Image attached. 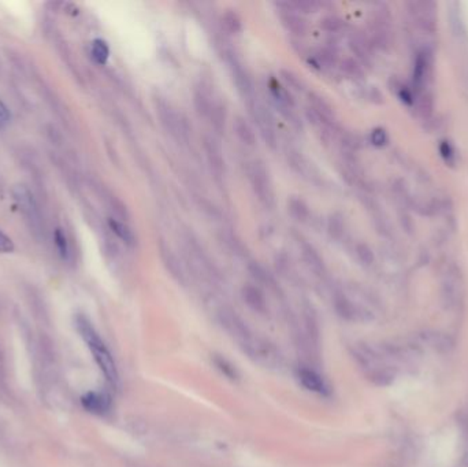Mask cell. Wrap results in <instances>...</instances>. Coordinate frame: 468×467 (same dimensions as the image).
Instances as JSON below:
<instances>
[{"label": "cell", "mask_w": 468, "mask_h": 467, "mask_svg": "<svg viewBox=\"0 0 468 467\" xmlns=\"http://www.w3.org/2000/svg\"><path fill=\"white\" fill-rule=\"evenodd\" d=\"M76 328L80 333V336L83 337V340L85 341L87 347L89 348L94 359L96 364L99 366L101 371L103 373L107 382L112 387H116L118 384V368L115 361L110 353V350L107 348L103 339L99 336V333L96 332L95 326L91 323V321L85 316V315H77L76 316Z\"/></svg>", "instance_id": "1"}, {"label": "cell", "mask_w": 468, "mask_h": 467, "mask_svg": "<svg viewBox=\"0 0 468 467\" xmlns=\"http://www.w3.org/2000/svg\"><path fill=\"white\" fill-rule=\"evenodd\" d=\"M156 112L163 129L178 143H187L189 139V129L185 118L171 105L170 102L156 98Z\"/></svg>", "instance_id": "2"}, {"label": "cell", "mask_w": 468, "mask_h": 467, "mask_svg": "<svg viewBox=\"0 0 468 467\" xmlns=\"http://www.w3.org/2000/svg\"><path fill=\"white\" fill-rule=\"evenodd\" d=\"M248 177L252 185V189L255 195L258 196V201L266 208H272L275 205V195L272 182L270 178L268 169L264 166L263 162L255 160L250 166Z\"/></svg>", "instance_id": "3"}, {"label": "cell", "mask_w": 468, "mask_h": 467, "mask_svg": "<svg viewBox=\"0 0 468 467\" xmlns=\"http://www.w3.org/2000/svg\"><path fill=\"white\" fill-rule=\"evenodd\" d=\"M247 105H248V110H250V115H251L252 121L255 122V125L258 126L263 140L266 142V144L271 150H274L277 147L278 137H277L274 117H272L271 111L264 104L259 102L258 98H254L252 101H248Z\"/></svg>", "instance_id": "4"}, {"label": "cell", "mask_w": 468, "mask_h": 467, "mask_svg": "<svg viewBox=\"0 0 468 467\" xmlns=\"http://www.w3.org/2000/svg\"><path fill=\"white\" fill-rule=\"evenodd\" d=\"M225 60L229 65V70L233 78V83L237 87L239 94L248 102L255 98V85L254 80L244 66V63L237 58V55L233 51H225Z\"/></svg>", "instance_id": "5"}, {"label": "cell", "mask_w": 468, "mask_h": 467, "mask_svg": "<svg viewBox=\"0 0 468 467\" xmlns=\"http://www.w3.org/2000/svg\"><path fill=\"white\" fill-rule=\"evenodd\" d=\"M356 358L361 361L370 380L375 381L379 385H386L393 380V371L390 367L383 364L378 354L372 353L368 348H363L356 354Z\"/></svg>", "instance_id": "6"}, {"label": "cell", "mask_w": 468, "mask_h": 467, "mask_svg": "<svg viewBox=\"0 0 468 467\" xmlns=\"http://www.w3.org/2000/svg\"><path fill=\"white\" fill-rule=\"evenodd\" d=\"M278 7V17L281 21V25L293 36L296 37H302L307 33L309 25L307 21L304 19V17L295 11L288 1H282V3H277L275 4Z\"/></svg>", "instance_id": "7"}, {"label": "cell", "mask_w": 468, "mask_h": 467, "mask_svg": "<svg viewBox=\"0 0 468 467\" xmlns=\"http://www.w3.org/2000/svg\"><path fill=\"white\" fill-rule=\"evenodd\" d=\"M216 102L218 101L215 99L211 83L206 78H200L196 83L195 90H193V103H195L198 114L200 117L208 118Z\"/></svg>", "instance_id": "8"}, {"label": "cell", "mask_w": 468, "mask_h": 467, "mask_svg": "<svg viewBox=\"0 0 468 467\" xmlns=\"http://www.w3.org/2000/svg\"><path fill=\"white\" fill-rule=\"evenodd\" d=\"M205 151L211 171H214L215 177L222 178L225 174V158L219 143L212 136L205 137Z\"/></svg>", "instance_id": "9"}, {"label": "cell", "mask_w": 468, "mask_h": 467, "mask_svg": "<svg viewBox=\"0 0 468 467\" xmlns=\"http://www.w3.org/2000/svg\"><path fill=\"white\" fill-rule=\"evenodd\" d=\"M297 378H299L300 384L310 392L318 393V395H327L329 393V387H327L326 381L322 378L320 374H318L312 368L300 367L297 370Z\"/></svg>", "instance_id": "10"}, {"label": "cell", "mask_w": 468, "mask_h": 467, "mask_svg": "<svg viewBox=\"0 0 468 467\" xmlns=\"http://www.w3.org/2000/svg\"><path fill=\"white\" fill-rule=\"evenodd\" d=\"M159 255L163 260V264L166 266V269L170 271V274L178 281V282H185V273L184 269L181 266V262L178 260V257L175 255V253L164 243V241H159Z\"/></svg>", "instance_id": "11"}, {"label": "cell", "mask_w": 468, "mask_h": 467, "mask_svg": "<svg viewBox=\"0 0 468 467\" xmlns=\"http://www.w3.org/2000/svg\"><path fill=\"white\" fill-rule=\"evenodd\" d=\"M81 403L87 411L98 416L105 414L111 407L110 396L102 392H88L81 398Z\"/></svg>", "instance_id": "12"}, {"label": "cell", "mask_w": 468, "mask_h": 467, "mask_svg": "<svg viewBox=\"0 0 468 467\" xmlns=\"http://www.w3.org/2000/svg\"><path fill=\"white\" fill-rule=\"evenodd\" d=\"M299 247H300V254L302 258L306 262V264L310 267L316 275H323L324 274V262L322 260V257L319 255V253L315 250V247L307 243L306 240H299Z\"/></svg>", "instance_id": "13"}, {"label": "cell", "mask_w": 468, "mask_h": 467, "mask_svg": "<svg viewBox=\"0 0 468 467\" xmlns=\"http://www.w3.org/2000/svg\"><path fill=\"white\" fill-rule=\"evenodd\" d=\"M233 132L237 139L247 147L257 146V135L251 124L241 115H236L233 119Z\"/></svg>", "instance_id": "14"}, {"label": "cell", "mask_w": 468, "mask_h": 467, "mask_svg": "<svg viewBox=\"0 0 468 467\" xmlns=\"http://www.w3.org/2000/svg\"><path fill=\"white\" fill-rule=\"evenodd\" d=\"M14 198H15L18 206L31 219L37 221V218H39L37 205H36V201H35L33 195L31 194V191L26 187H22V185L17 187L14 189Z\"/></svg>", "instance_id": "15"}, {"label": "cell", "mask_w": 468, "mask_h": 467, "mask_svg": "<svg viewBox=\"0 0 468 467\" xmlns=\"http://www.w3.org/2000/svg\"><path fill=\"white\" fill-rule=\"evenodd\" d=\"M288 159H289V163H291V167L299 174L302 176L303 178L306 180H310V181H315L319 176L316 174V170L315 167L312 166V163H310L304 156L296 151H291L288 153Z\"/></svg>", "instance_id": "16"}, {"label": "cell", "mask_w": 468, "mask_h": 467, "mask_svg": "<svg viewBox=\"0 0 468 467\" xmlns=\"http://www.w3.org/2000/svg\"><path fill=\"white\" fill-rule=\"evenodd\" d=\"M108 226L111 229V232L119 239L122 240L126 246L129 247H135L137 244V237L135 235V232L129 228V225H126L123 221L118 219V218H110L108 219Z\"/></svg>", "instance_id": "17"}, {"label": "cell", "mask_w": 468, "mask_h": 467, "mask_svg": "<svg viewBox=\"0 0 468 467\" xmlns=\"http://www.w3.org/2000/svg\"><path fill=\"white\" fill-rule=\"evenodd\" d=\"M268 87H270L271 98L274 101L275 107L278 108V111L293 108V99L286 88H284L277 80H271Z\"/></svg>", "instance_id": "18"}, {"label": "cell", "mask_w": 468, "mask_h": 467, "mask_svg": "<svg viewBox=\"0 0 468 467\" xmlns=\"http://www.w3.org/2000/svg\"><path fill=\"white\" fill-rule=\"evenodd\" d=\"M288 212L291 214L293 219H296L297 222H303V223L307 222L311 216V211L307 206V203L297 196H292L288 201Z\"/></svg>", "instance_id": "19"}, {"label": "cell", "mask_w": 468, "mask_h": 467, "mask_svg": "<svg viewBox=\"0 0 468 467\" xmlns=\"http://www.w3.org/2000/svg\"><path fill=\"white\" fill-rule=\"evenodd\" d=\"M243 299L247 302V305L257 310V312H263L266 309V300L263 294L260 292L259 288L254 287V285H245L241 291Z\"/></svg>", "instance_id": "20"}, {"label": "cell", "mask_w": 468, "mask_h": 467, "mask_svg": "<svg viewBox=\"0 0 468 467\" xmlns=\"http://www.w3.org/2000/svg\"><path fill=\"white\" fill-rule=\"evenodd\" d=\"M220 22H222V28L225 29V32H227L230 35H237L243 29V21H241L240 15L233 10L226 11L222 15Z\"/></svg>", "instance_id": "21"}, {"label": "cell", "mask_w": 468, "mask_h": 467, "mask_svg": "<svg viewBox=\"0 0 468 467\" xmlns=\"http://www.w3.org/2000/svg\"><path fill=\"white\" fill-rule=\"evenodd\" d=\"M212 128L216 133H222L225 130V122H226V110L225 105L220 102H216L214 105L209 117H208Z\"/></svg>", "instance_id": "22"}, {"label": "cell", "mask_w": 468, "mask_h": 467, "mask_svg": "<svg viewBox=\"0 0 468 467\" xmlns=\"http://www.w3.org/2000/svg\"><path fill=\"white\" fill-rule=\"evenodd\" d=\"M91 55L94 58V60L99 65H105L108 56H110V49L107 46V43L102 40V39H96L94 43H92V47H91Z\"/></svg>", "instance_id": "23"}, {"label": "cell", "mask_w": 468, "mask_h": 467, "mask_svg": "<svg viewBox=\"0 0 468 467\" xmlns=\"http://www.w3.org/2000/svg\"><path fill=\"white\" fill-rule=\"evenodd\" d=\"M281 77H282V80H284L288 85H291L293 90H296V91H304L306 84H304V81H303L296 73L284 69V70H281Z\"/></svg>", "instance_id": "24"}, {"label": "cell", "mask_w": 468, "mask_h": 467, "mask_svg": "<svg viewBox=\"0 0 468 467\" xmlns=\"http://www.w3.org/2000/svg\"><path fill=\"white\" fill-rule=\"evenodd\" d=\"M327 230H329L330 236L334 237V239H340L343 236V233H344V223H343V219L337 214H334V215L330 216V219L327 222Z\"/></svg>", "instance_id": "25"}, {"label": "cell", "mask_w": 468, "mask_h": 467, "mask_svg": "<svg viewBox=\"0 0 468 467\" xmlns=\"http://www.w3.org/2000/svg\"><path fill=\"white\" fill-rule=\"evenodd\" d=\"M53 239H55V244H56V248H58L60 257L63 260H67V257H69V243H67V237L63 233V230L56 229Z\"/></svg>", "instance_id": "26"}, {"label": "cell", "mask_w": 468, "mask_h": 467, "mask_svg": "<svg viewBox=\"0 0 468 467\" xmlns=\"http://www.w3.org/2000/svg\"><path fill=\"white\" fill-rule=\"evenodd\" d=\"M215 364H216V367L226 375V377H229V378H236L237 377V373H236V368L232 366V364H229L225 358H220V357H216L215 358Z\"/></svg>", "instance_id": "27"}, {"label": "cell", "mask_w": 468, "mask_h": 467, "mask_svg": "<svg viewBox=\"0 0 468 467\" xmlns=\"http://www.w3.org/2000/svg\"><path fill=\"white\" fill-rule=\"evenodd\" d=\"M320 28L326 32H336L340 29V21L336 17H326L320 21Z\"/></svg>", "instance_id": "28"}, {"label": "cell", "mask_w": 468, "mask_h": 467, "mask_svg": "<svg viewBox=\"0 0 468 467\" xmlns=\"http://www.w3.org/2000/svg\"><path fill=\"white\" fill-rule=\"evenodd\" d=\"M371 142L374 146L376 147H382L386 144L388 137H386V132L383 129H374L371 133Z\"/></svg>", "instance_id": "29"}, {"label": "cell", "mask_w": 468, "mask_h": 467, "mask_svg": "<svg viewBox=\"0 0 468 467\" xmlns=\"http://www.w3.org/2000/svg\"><path fill=\"white\" fill-rule=\"evenodd\" d=\"M12 251H14L12 240L0 230V253L7 254V253H12Z\"/></svg>", "instance_id": "30"}, {"label": "cell", "mask_w": 468, "mask_h": 467, "mask_svg": "<svg viewBox=\"0 0 468 467\" xmlns=\"http://www.w3.org/2000/svg\"><path fill=\"white\" fill-rule=\"evenodd\" d=\"M11 121V112L8 107L0 101V129L6 128Z\"/></svg>", "instance_id": "31"}, {"label": "cell", "mask_w": 468, "mask_h": 467, "mask_svg": "<svg viewBox=\"0 0 468 467\" xmlns=\"http://www.w3.org/2000/svg\"><path fill=\"white\" fill-rule=\"evenodd\" d=\"M440 153H441V155H442V158H444L448 163H453L455 153H453V148H452V146H451L449 143L444 142V143L441 144V147H440Z\"/></svg>", "instance_id": "32"}, {"label": "cell", "mask_w": 468, "mask_h": 467, "mask_svg": "<svg viewBox=\"0 0 468 467\" xmlns=\"http://www.w3.org/2000/svg\"><path fill=\"white\" fill-rule=\"evenodd\" d=\"M4 374V351H3V346L0 341V378Z\"/></svg>", "instance_id": "33"}, {"label": "cell", "mask_w": 468, "mask_h": 467, "mask_svg": "<svg viewBox=\"0 0 468 467\" xmlns=\"http://www.w3.org/2000/svg\"><path fill=\"white\" fill-rule=\"evenodd\" d=\"M358 254H359V257H361L362 260H365V262L370 260V257H371V255H370V253H368V250H367V248H364V247H361V248L358 250Z\"/></svg>", "instance_id": "34"}]
</instances>
